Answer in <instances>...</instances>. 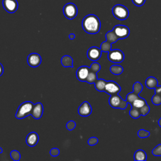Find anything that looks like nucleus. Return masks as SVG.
Here are the masks:
<instances>
[{"label": "nucleus", "instance_id": "1", "mask_svg": "<svg viewBox=\"0 0 161 161\" xmlns=\"http://www.w3.org/2000/svg\"><path fill=\"white\" fill-rule=\"evenodd\" d=\"M82 27L87 33L96 34L101 28V22L99 18L94 14L86 16L82 21Z\"/></svg>", "mask_w": 161, "mask_h": 161}, {"label": "nucleus", "instance_id": "2", "mask_svg": "<svg viewBox=\"0 0 161 161\" xmlns=\"http://www.w3.org/2000/svg\"><path fill=\"white\" fill-rule=\"evenodd\" d=\"M34 104L31 101H25L21 103L16 113L15 116L18 119H23L31 114Z\"/></svg>", "mask_w": 161, "mask_h": 161}, {"label": "nucleus", "instance_id": "3", "mask_svg": "<svg viewBox=\"0 0 161 161\" xmlns=\"http://www.w3.org/2000/svg\"><path fill=\"white\" fill-rule=\"evenodd\" d=\"M112 12L114 16L119 20H125L129 16V11L128 8L121 4H116L113 6Z\"/></svg>", "mask_w": 161, "mask_h": 161}, {"label": "nucleus", "instance_id": "4", "mask_svg": "<svg viewBox=\"0 0 161 161\" xmlns=\"http://www.w3.org/2000/svg\"><path fill=\"white\" fill-rule=\"evenodd\" d=\"M109 104L113 108H119L125 109L127 107L128 103L123 100L118 94L111 95L109 98Z\"/></svg>", "mask_w": 161, "mask_h": 161}, {"label": "nucleus", "instance_id": "5", "mask_svg": "<svg viewBox=\"0 0 161 161\" xmlns=\"http://www.w3.org/2000/svg\"><path fill=\"white\" fill-rule=\"evenodd\" d=\"M63 13L66 18L72 19L75 18L77 14V8L75 4L69 3L64 6Z\"/></svg>", "mask_w": 161, "mask_h": 161}, {"label": "nucleus", "instance_id": "6", "mask_svg": "<svg viewBox=\"0 0 161 161\" xmlns=\"http://www.w3.org/2000/svg\"><path fill=\"white\" fill-rule=\"evenodd\" d=\"M108 60L113 63H121L124 60L125 55L123 52L119 49L111 50L108 54Z\"/></svg>", "mask_w": 161, "mask_h": 161}, {"label": "nucleus", "instance_id": "7", "mask_svg": "<svg viewBox=\"0 0 161 161\" xmlns=\"http://www.w3.org/2000/svg\"><path fill=\"white\" fill-rule=\"evenodd\" d=\"M113 31L119 39L126 38L130 35V29L128 27L123 25H118L114 26L113 28Z\"/></svg>", "mask_w": 161, "mask_h": 161}, {"label": "nucleus", "instance_id": "8", "mask_svg": "<svg viewBox=\"0 0 161 161\" xmlns=\"http://www.w3.org/2000/svg\"><path fill=\"white\" fill-rule=\"evenodd\" d=\"M121 89V87L116 82L113 80L106 81L104 92H106L107 94H109L110 96L118 94L120 92Z\"/></svg>", "mask_w": 161, "mask_h": 161}, {"label": "nucleus", "instance_id": "9", "mask_svg": "<svg viewBox=\"0 0 161 161\" xmlns=\"http://www.w3.org/2000/svg\"><path fill=\"white\" fill-rule=\"evenodd\" d=\"M102 50L97 47H92L89 48L87 52V57L90 60L95 62L99 60L101 56Z\"/></svg>", "mask_w": 161, "mask_h": 161}, {"label": "nucleus", "instance_id": "10", "mask_svg": "<svg viewBox=\"0 0 161 161\" xmlns=\"http://www.w3.org/2000/svg\"><path fill=\"white\" fill-rule=\"evenodd\" d=\"M3 6L8 13H13L18 9V3L16 0H3Z\"/></svg>", "mask_w": 161, "mask_h": 161}, {"label": "nucleus", "instance_id": "11", "mask_svg": "<svg viewBox=\"0 0 161 161\" xmlns=\"http://www.w3.org/2000/svg\"><path fill=\"white\" fill-rule=\"evenodd\" d=\"M27 62L30 67H38L42 62V58L38 53H31L27 57Z\"/></svg>", "mask_w": 161, "mask_h": 161}, {"label": "nucleus", "instance_id": "12", "mask_svg": "<svg viewBox=\"0 0 161 161\" xmlns=\"http://www.w3.org/2000/svg\"><path fill=\"white\" fill-rule=\"evenodd\" d=\"M92 113V107L87 101L83 102L78 108V113L80 116L86 117Z\"/></svg>", "mask_w": 161, "mask_h": 161}, {"label": "nucleus", "instance_id": "13", "mask_svg": "<svg viewBox=\"0 0 161 161\" xmlns=\"http://www.w3.org/2000/svg\"><path fill=\"white\" fill-rule=\"evenodd\" d=\"M90 72V68L87 66H81L80 67L76 72V77L81 82H84Z\"/></svg>", "mask_w": 161, "mask_h": 161}, {"label": "nucleus", "instance_id": "14", "mask_svg": "<svg viewBox=\"0 0 161 161\" xmlns=\"http://www.w3.org/2000/svg\"><path fill=\"white\" fill-rule=\"evenodd\" d=\"M43 113V106L41 103H37L34 104V106L31 111V116L35 119H40Z\"/></svg>", "mask_w": 161, "mask_h": 161}, {"label": "nucleus", "instance_id": "15", "mask_svg": "<svg viewBox=\"0 0 161 161\" xmlns=\"http://www.w3.org/2000/svg\"><path fill=\"white\" fill-rule=\"evenodd\" d=\"M38 135L36 132L30 133L26 138V143L30 147H35L38 142Z\"/></svg>", "mask_w": 161, "mask_h": 161}, {"label": "nucleus", "instance_id": "16", "mask_svg": "<svg viewBox=\"0 0 161 161\" xmlns=\"http://www.w3.org/2000/svg\"><path fill=\"white\" fill-rule=\"evenodd\" d=\"M145 85L148 89H155L158 86V80L154 77H148L145 80Z\"/></svg>", "mask_w": 161, "mask_h": 161}, {"label": "nucleus", "instance_id": "17", "mask_svg": "<svg viewBox=\"0 0 161 161\" xmlns=\"http://www.w3.org/2000/svg\"><path fill=\"white\" fill-rule=\"evenodd\" d=\"M61 64L65 67H73V59L70 56L65 55L62 57Z\"/></svg>", "mask_w": 161, "mask_h": 161}, {"label": "nucleus", "instance_id": "18", "mask_svg": "<svg viewBox=\"0 0 161 161\" xmlns=\"http://www.w3.org/2000/svg\"><path fill=\"white\" fill-rule=\"evenodd\" d=\"M134 160L138 161H145L147 160V153L143 150H138L134 153Z\"/></svg>", "mask_w": 161, "mask_h": 161}, {"label": "nucleus", "instance_id": "19", "mask_svg": "<svg viewBox=\"0 0 161 161\" xmlns=\"http://www.w3.org/2000/svg\"><path fill=\"white\" fill-rule=\"evenodd\" d=\"M106 84V80L103 79H99L96 80V82H94V86L97 91L99 92H103V91H104Z\"/></svg>", "mask_w": 161, "mask_h": 161}, {"label": "nucleus", "instance_id": "20", "mask_svg": "<svg viewBox=\"0 0 161 161\" xmlns=\"http://www.w3.org/2000/svg\"><path fill=\"white\" fill-rule=\"evenodd\" d=\"M105 37H106V41L110 43H115L119 40L118 37L116 36V35L114 33V32L113 30L108 31L105 35Z\"/></svg>", "mask_w": 161, "mask_h": 161}, {"label": "nucleus", "instance_id": "21", "mask_svg": "<svg viewBox=\"0 0 161 161\" xmlns=\"http://www.w3.org/2000/svg\"><path fill=\"white\" fill-rule=\"evenodd\" d=\"M110 72L114 75H119L123 72V68L119 65H113L109 68Z\"/></svg>", "mask_w": 161, "mask_h": 161}, {"label": "nucleus", "instance_id": "22", "mask_svg": "<svg viewBox=\"0 0 161 161\" xmlns=\"http://www.w3.org/2000/svg\"><path fill=\"white\" fill-rule=\"evenodd\" d=\"M147 103L145 99L142 98V97H139L138 98L136 99L133 103L132 104H131V106H134L135 108H142L143 106H144L145 104Z\"/></svg>", "mask_w": 161, "mask_h": 161}, {"label": "nucleus", "instance_id": "23", "mask_svg": "<svg viewBox=\"0 0 161 161\" xmlns=\"http://www.w3.org/2000/svg\"><path fill=\"white\" fill-rule=\"evenodd\" d=\"M97 79V73L94 72L93 71H91L90 70V72H89V74L86 78V82H88L89 84H93L96 82V80Z\"/></svg>", "mask_w": 161, "mask_h": 161}, {"label": "nucleus", "instance_id": "24", "mask_svg": "<svg viewBox=\"0 0 161 161\" xmlns=\"http://www.w3.org/2000/svg\"><path fill=\"white\" fill-rule=\"evenodd\" d=\"M138 93L133 91L132 92H130L127 94L126 101H127L128 103H130V104H132V103L137 98H138L140 96H138Z\"/></svg>", "mask_w": 161, "mask_h": 161}, {"label": "nucleus", "instance_id": "25", "mask_svg": "<svg viewBox=\"0 0 161 161\" xmlns=\"http://www.w3.org/2000/svg\"><path fill=\"white\" fill-rule=\"evenodd\" d=\"M129 114L130 116L134 119H137L141 116L140 109L134 106H131V109L130 110Z\"/></svg>", "mask_w": 161, "mask_h": 161}, {"label": "nucleus", "instance_id": "26", "mask_svg": "<svg viewBox=\"0 0 161 161\" xmlns=\"http://www.w3.org/2000/svg\"><path fill=\"white\" fill-rule=\"evenodd\" d=\"M100 48H101V50H102V52H109L111 50V43H109V42H107V41L103 42L101 44Z\"/></svg>", "mask_w": 161, "mask_h": 161}, {"label": "nucleus", "instance_id": "27", "mask_svg": "<svg viewBox=\"0 0 161 161\" xmlns=\"http://www.w3.org/2000/svg\"><path fill=\"white\" fill-rule=\"evenodd\" d=\"M152 102L154 105H159L161 104V94L155 93L152 97Z\"/></svg>", "mask_w": 161, "mask_h": 161}, {"label": "nucleus", "instance_id": "28", "mask_svg": "<svg viewBox=\"0 0 161 161\" xmlns=\"http://www.w3.org/2000/svg\"><path fill=\"white\" fill-rule=\"evenodd\" d=\"M133 91L136 92L139 94L143 90V86H142V84L140 82H135L133 86Z\"/></svg>", "mask_w": 161, "mask_h": 161}, {"label": "nucleus", "instance_id": "29", "mask_svg": "<svg viewBox=\"0 0 161 161\" xmlns=\"http://www.w3.org/2000/svg\"><path fill=\"white\" fill-rule=\"evenodd\" d=\"M10 156L11 157V158L14 160V161H19L20 160L21 158V155L20 153L17 150H12L10 153Z\"/></svg>", "mask_w": 161, "mask_h": 161}, {"label": "nucleus", "instance_id": "30", "mask_svg": "<svg viewBox=\"0 0 161 161\" xmlns=\"http://www.w3.org/2000/svg\"><path fill=\"white\" fill-rule=\"evenodd\" d=\"M140 111L141 113L142 116H146L150 111V107L147 104V103H146L144 106H143L142 108H140Z\"/></svg>", "mask_w": 161, "mask_h": 161}, {"label": "nucleus", "instance_id": "31", "mask_svg": "<svg viewBox=\"0 0 161 161\" xmlns=\"http://www.w3.org/2000/svg\"><path fill=\"white\" fill-rule=\"evenodd\" d=\"M138 136L141 138H147L150 136V132L148 131H147L143 129H140L138 131Z\"/></svg>", "mask_w": 161, "mask_h": 161}, {"label": "nucleus", "instance_id": "32", "mask_svg": "<svg viewBox=\"0 0 161 161\" xmlns=\"http://www.w3.org/2000/svg\"><path fill=\"white\" fill-rule=\"evenodd\" d=\"M90 70L94 72H98L101 69V65L97 62H93L90 66Z\"/></svg>", "mask_w": 161, "mask_h": 161}, {"label": "nucleus", "instance_id": "33", "mask_svg": "<svg viewBox=\"0 0 161 161\" xmlns=\"http://www.w3.org/2000/svg\"><path fill=\"white\" fill-rule=\"evenodd\" d=\"M152 154L154 156L160 157L161 156V144H158L157 145L152 151Z\"/></svg>", "mask_w": 161, "mask_h": 161}, {"label": "nucleus", "instance_id": "34", "mask_svg": "<svg viewBox=\"0 0 161 161\" xmlns=\"http://www.w3.org/2000/svg\"><path fill=\"white\" fill-rule=\"evenodd\" d=\"M75 126H76V124L75 123L74 121H72V120H70L69 121V122L67 123L66 124V128L67 130H74L75 128Z\"/></svg>", "mask_w": 161, "mask_h": 161}, {"label": "nucleus", "instance_id": "35", "mask_svg": "<svg viewBox=\"0 0 161 161\" xmlns=\"http://www.w3.org/2000/svg\"><path fill=\"white\" fill-rule=\"evenodd\" d=\"M59 153H60V150L57 148H53L50 151V154L52 157H57L59 155Z\"/></svg>", "mask_w": 161, "mask_h": 161}, {"label": "nucleus", "instance_id": "36", "mask_svg": "<svg viewBox=\"0 0 161 161\" xmlns=\"http://www.w3.org/2000/svg\"><path fill=\"white\" fill-rule=\"evenodd\" d=\"M97 142H98V139L96 137H91L87 141V143L91 146L95 145L97 143Z\"/></svg>", "mask_w": 161, "mask_h": 161}, {"label": "nucleus", "instance_id": "37", "mask_svg": "<svg viewBox=\"0 0 161 161\" xmlns=\"http://www.w3.org/2000/svg\"><path fill=\"white\" fill-rule=\"evenodd\" d=\"M132 2L135 5L137 6H141L143 5V4L145 2V0H132Z\"/></svg>", "mask_w": 161, "mask_h": 161}, {"label": "nucleus", "instance_id": "38", "mask_svg": "<svg viewBox=\"0 0 161 161\" xmlns=\"http://www.w3.org/2000/svg\"><path fill=\"white\" fill-rule=\"evenodd\" d=\"M155 93H160L161 94V86H157L155 88Z\"/></svg>", "mask_w": 161, "mask_h": 161}, {"label": "nucleus", "instance_id": "39", "mask_svg": "<svg viewBox=\"0 0 161 161\" xmlns=\"http://www.w3.org/2000/svg\"><path fill=\"white\" fill-rule=\"evenodd\" d=\"M3 72H4V68H3V66L2 65V64L0 63V76L2 75V74H3Z\"/></svg>", "mask_w": 161, "mask_h": 161}, {"label": "nucleus", "instance_id": "40", "mask_svg": "<svg viewBox=\"0 0 161 161\" xmlns=\"http://www.w3.org/2000/svg\"><path fill=\"white\" fill-rule=\"evenodd\" d=\"M69 38L70 39V40H73L75 38V34L74 33H70L69 35Z\"/></svg>", "mask_w": 161, "mask_h": 161}, {"label": "nucleus", "instance_id": "41", "mask_svg": "<svg viewBox=\"0 0 161 161\" xmlns=\"http://www.w3.org/2000/svg\"><path fill=\"white\" fill-rule=\"evenodd\" d=\"M158 123L159 126H160V127H161V118L158 119Z\"/></svg>", "mask_w": 161, "mask_h": 161}, {"label": "nucleus", "instance_id": "42", "mask_svg": "<svg viewBox=\"0 0 161 161\" xmlns=\"http://www.w3.org/2000/svg\"><path fill=\"white\" fill-rule=\"evenodd\" d=\"M3 152V149L1 147H0V153H1Z\"/></svg>", "mask_w": 161, "mask_h": 161}]
</instances>
